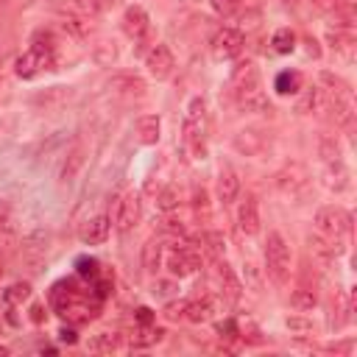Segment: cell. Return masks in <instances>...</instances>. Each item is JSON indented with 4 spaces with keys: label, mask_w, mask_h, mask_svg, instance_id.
<instances>
[{
    "label": "cell",
    "mask_w": 357,
    "mask_h": 357,
    "mask_svg": "<svg viewBox=\"0 0 357 357\" xmlns=\"http://www.w3.org/2000/svg\"><path fill=\"white\" fill-rule=\"evenodd\" d=\"M53 67V53H42V51H34L28 48L17 62H15V73L17 78H37L42 70H51Z\"/></svg>",
    "instance_id": "cell-5"
},
{
    "label": "cell",
    "mask_w": 357,
    "mask_h": 357,
    "mask_svg": "<svg viewBox=\"0 0 357 357\" xmlns=\"http://www.w3.org/2000/svg\"><path fill=\"white\" fill-rule=\"evenodd\" d=\"M120 346V335L117 332H98L92 340H90V351H98V354H109Z\"/></svg>",
    "instance_id": "cell-25"
},
{
    "label": "cell",
    "mask_w": 357,
    "mask_h": 357,
    "mask_svg": "<svg viewBox=\"0 0 357 357\" xmlns=\"http://www.w3.org/2000/svg\"><path fill=\"white\" fill-rule=\"evenodd\" d=\"M193 204H196V210H207V190L204 188L193 190Z\"/></svg>",
    "instance_id": "cell-41"
},
{
    "label": "cell",
    "mask_w": 357,
    "mask_h": 357,
    "mask_svg": "<svg viewBox=\"0 0 357 357\" xmlns=\"http://www.w3.org/2000/svg\"><path fill=\"white\" fill-rule=\"evenodd\" d=\"M268 145H271V137L263 128H243L235 134V151H240L243 156H260Z\"/></svg>",
    "instance_id": "cell-9"
},
{
    "label": "cell",
    "mask_w": 357,
    "mask_h": 357,
    "mask_svg": "<svg viewBox=\"0 0 357 357\" xmlns=\"http://www.w3.org/2000/svg\"><path fill=\"white\" fill-rule=\"evenodd\" d=\"M285 326H288L296 338H307V335L313 332V324H310L307 318H301V315H290V318L285 321Z\"/></svg>",
    "instance_id": "cell-35"
},
{
    "label": "cell",
    "mask_w": 357,
    "mask_h": 357,
    "mask_svg": "<svg viewBox=\"0 0 357 357\" xmlns=\"http://www.w3.org/2000/svg\"><path fill=\"white\" fill-rule=\"evenodd\" d=\"M274 87H276L279 95H296V92L301 90V76H299L296 70H282V73L276 76Z\"/></svg>",
    "instance_id": "cell-23"
},
{
    "label": "cell",
    "mask_w": 357,
    "mask_h": 357,
    "mask_svg": "<svg viewBox=\"0 0 357 357\" xmlns=\"http://www.w3.org/2000/svg\"><path fill=\"white\" fill-rule=\"evenodd\" d=\"M290 304L304 313V310H313V307L318 304V296H315V290H310V288H299V290H293Z\"/></svg>",
    "instance_id": "cell-32"
},
{
    "label": "cell",
    "mask_w": 357,
    "mask_h": 357,
    "mask_svg": "<svg viewBox=\"0 0 357 357\" xmlns=\"http://www.w3.org/2000/svg\"><path fill=\"white\" fill-rule=\"evenodd\" d=\"M318 153H321L324 165H338V162H343V148H340V142H338L335 137H321Z\"/></svg>",
    "instance_id": "cell-24"
},
{
    "label": "cell",
    "mask_w": 357,
    "mask_h": 357,
    "mask_svg": "<svg viewBox=\"0 0 357 357\" xmlns=\"http://www.w3.org/2000/svg\"><path fill=\"white\" fill-rule=\"evenodd\" d=\"M326 37H329V45H332L335 51H340V53H346V59H351V48H354V34H351V28L335 26V28L326 31Z\"/></svg>",
    "instance_id": "cell-19"
},
{
    "label": "cell",
    "mask_w": 357,
    "mask_h": 357,
    "mask_svg": "<svg viewBox=\"0 0 357 357\" xmlns=\"http://www.w3.org/2000/svg\"><path fill=\"white\" fill-rule=\"evenodd\" d=\"M215 329H218V335H221L224 340H235V338L240 335V326H238V321H232V318L218 321V324H215Z\"/></svg>",
    "instance_id": "cell-38"
},
{
    "label": "cell",
    "mask_w": 357,
    "mask_h": 357,
    "mask_svg": "<svg viewBox=\"0 0 357 357\" xmlns=\"http://www.w3.org/2000/svg\"><path fill=\"white\" fill-rule=\"evenodd\" d=\"M151 321H153V313H151L148 307H140V310H137V324H142V326H148Z\"/></svg>",
    "instance_id": "cell-43"
},
{
    "label": "cell",
    "mask_w": 357,
    "mask_h": 357,
    "mask_svg": "<svg viewBox=\"0 0 357 357\" xmlns=\"http://www.w3.org/2000/svg\"><path fill=\"white\" fill-rule=\"evenodd\" d=\"M120 26H123V34H126L128 40L140 42L142 37H148L151 20H148V12H145L142 6H128V9L123 12V20H120Z\"/></svg>",
    "instance_id": "cell-10"
},
{
    "label": "cell",
    "mask_w": 357,
    "mask_h": 357,
    "mask_svg": "<svg viewBox=\"0 0 357 357\" xmlns=\"http://www.w3.org/2000/svg\"><path fill=\"white\" fill-rule=\"evenodd\" d=\"M238 226L243 235L254 238L260 232V207H257V199L254 196H246L238 207Z\"/></svg>",
    "instance_id": "cell-12"
},
{
    "label": "cell",
    "mask_w": 357,
    "mask_h": 357,
    "mask_svg": "<svg viewBox=\"0 0 357 357\" xmlns=\"http://www.w3.org/2000/svg\"><path fill=\"white\" fill-rule=\"evenodd\" d=\"M62 26H65V31H70V34H73V37H78V40H84V37L92 31V26H90L81 15H73V12L62 17Z\"/></svg>",
    "instance_id": "cell-29"
},
{
    "label": "cell",
    "mask_w": 357,
    "mask_h": 357,
    "mask_svg": "<svg viewBox=\"0 0 357 357\" xmlns=\"http://www.w3.org/2000/svg\"><path fill=\"white\" fill-rule=\"evenodd\" d=\"M78 274L81 276H98V263L95 260H78Z\"/></svg>",
    "instance_id": "cell-40"
},
{
    "label": "cell",
    "mask_w": 357,
    "mask_h": 357,
    "mask_svg": "<svg viewBox=\"0 0 357 357\" xmlns=\"http://www.w3.org/2000/svg\"><path fill=\"white\" fill-rule=\"evenodd\" d=\"M112 87L120 90V92H126V95H142V92H145V84H142L137 76H117V78L112 81Z\"/></svg>",
    "instance_id": "cell-31"
},
{
    "label": "cell",
    "mask_w": 357,
    "mask_h": 357,
    "mask_svg": "<svg viewBox=\"0 0 357 357\" xmlns=\"http://www.w3.org/2000/svg\"><path fill=\"white\" fill-rule=\"evenodd\" d=\"M81 165H84V145H76L70 151L65 167H62V182H70V178H76V173L81 170Z\"/></svg>",
    "instance_id": "cell-28"
},
{
    "label": "cell",
    "mask_w": 357,
    "mask_h": 357,
    "mask_svg": "<svg viewBox=\"0 0 357 357\" xmlns=\"http://www.w3.org/2000/svg\"><path fill=\"white\" fill-rule=\"evenodd\" d=\"M265 271L276 285H285L290 276V246L279 232H268L265 240Z\"/></svg>",
    "instance_id": "cell-1"
},
{
    "label": "cell",
    "mask_w": 357,
    "mask_h": 357,
    "mask_svg": "<svg viewBox=\"0 0 357 357\" xmlns=\"http://www.w3.org/2000/svg\"><path fill=\"white\" fill-rule=\"evenodd\" d=\"M159 128H162V123H159L156 115H142L137 120V137H140V142L142 145H156L159 142Z\"/></svg>",
    "instance_id": "cell-17"
},
{
    "label": "cell",
    "mask_w": 357,
    "mask_h": 357,
    "mask_svg": "<svg viewBox=\"0 0 357 357\" xmlns=\"http://www.w3.org/2000/svg\"><path fill=\"white\" fill-rule=\"evenodd\" d=\"M31 296V288H28V282H17V285H12L9 290H6V301L9 304H20V301H26Z\"/></svg>",
    "instance_id": "cell-36"
},
{
    "label": "cell",
    "mask_w": 357,
    "mask_h": 357,
    "mask_svg": "<svg viewBox=\"0 0 357 357\" xmlns=\"http://www.w3.org/2000/svg\"><path fill=\"white\" fill-rule=\"evenodd\" d=\"M218 265V282H221V299H226V301H238L240 299V293H243V285L238 282V276H235V271L226 265V263H221V260H215Z\"/></svg>",
    "instance_id": "cell-14"
},
{
    "label": "cell",
    "mask_w": 357,
    "mask_h": 357,
    "mask_svg": "<svg viewBox=\"0 0 357 357\" xmlns=\"http://www.w3.org/2000/svg\"><path fill=\"white\" fill-rule=\"evenodd\" d=\"M159 263H162V240L159 238H151L142 246V268L148 274H156L159 271Z\"/></svg>",
    "instance_id": "cell-21"
},
{
    "label": "cell",
    "mask_w": 357,
    "mask_h": 357,
    "mask_svg": "<svg viewBox=\"0 0 357 357\" xmlns=\"http://www.w3.org/2000/svg\"><path fill=\"white\" fill-rule=\"evenodd\" d=\"M210 3L221 17H235L240 12V0H210Z\"/></svg>",
    "instance_id": "cell-37"
},
{
    "label": "cell",
    "mask_w": 357,
    "mask_h": 357,
    "mask_svg": "<svg viewBox=\"0 0 357 357\" xmlns=\"http://www.w3.org/2000/svg\"><path fill=\"white\" fill-rule=\"evenodd\" d=\"M307 243H310V251L315 254V257H321L324 263H332L338 254H340V246H338V240H332V238H326V235H310L307 238Z\"/></svg>",
    "instance_id": "cell-15"
},
{
    "label": "cell",
    "mask_w": 357,
    "mask_h": 357,
    "mask_svg": "<svg viewBox=\"0 0 357 357\" xmlns=\"http://www.w3.org/2000/svg\"><path fill=\"white\" fill-rule=\"evenodd\" d=\"M165 232H170V235H185V226L178 224V221H165Z\"/></svg>",
    "instance_id": "cell-44"
},
{
    "label": "cell",
    "mask_w": 357,
    "mask_h": 357,
    "mask_svg": "<svg viewBox=\"0 0 357 357\" xmlns=\"http://www.w3.org/2000/svg\"><path fill=\"white\" fill-rule=\"evenodd\" d=\"M165 265L170 271V276L176 279H185L190 274H196L201 268V254L196 246L190 243H182V246H173L167 254H165Z\"/></svg>",
    "instance_id": "cell-3"
},
{
    "label": "cell",
    "mask_w": 357,
    "mask_h": 357,
    "mask_svg": "<svg viewBox=\"0 0 357 357\" xmlns=\"http://www.w3.org/2000/svg\"><path fill=\"white\" fill-rule=\"evenodd\" d=\"M162 338H165V332H162V329H151V324H148V326H142V324H140V329L131 335V346H134V349H142V346L159 343Z\"/></svg>",
    "instance_id": "cell-27"
},
{
    "label": "cell",
    "mask_w": 357,
    "mask_h": 357,
    "mask_svg": "<svg viewBox=\"0 0 357 357\" xmlns=\"http://www.w3.org/2000/svg\"><path fill=\"white\" fill-rule=\"evenodd\" d=\"M238 196H240V178L229 165H224L218 170V199L224 204H232Z\"/></svg>",
    "instance_id": "cell-13"
},
{
    "label": "cell",
    "mask_w": 357,
    "mask_h": 357,
    "mask_svg": "<svg viewBox=\"0 0 357 357\" xmlns=\"http://www.w3.org/2000/svg\"><path fill=\"white\" fill-rule=\"evenodd\" d=\"M304 45H307V56H313V59H318V56H321V48H318V42H315L313 37H307V42H304Z\"/></svg>",
    "instance_id": "cell-45"
},
{
    "label": "cell",
    "mask_w": 357,
    "mask_h": 357,
    "mask_svg": "<svg viewBox=\"0 0 357 357\" xmlns=\"http://www.w3.org/2000/svg\"><path fill=\"white\" fill-rule=\"evenodd\" d=\"M0 354H9V349H6V346H0Z\"/></svg>",
    "instance_id": "cell-48"
},
{
    "label": "cell",
    "mask_w": 357,
    "mask_h": 357,
    "mask_svg": "<svg viewBox=\"0 0 357 357\" xmlns=\"http://www.w3.org/2000/svg\"><path fill=\"white\" fill-rule=\"evenodd\" d=\"M315 226H318L321 235L338 240V238L351 232V215L343 207H321L315 213Z\"/></svg>",
    "instance_id": "cell-4"
},
{
    "label": "cell",
    "mask_w": 357,
    "mask_h": 357,
    "mask_svg": "<svg viewBox=\"0 0 357 357\" xmlns=\"http://www.w3.org/2000/svg\"><path fill=\"white\" fill-rule=\"evenodd\" d=\"M243 45H246L243 31H238V28H221L215 34V40H213V53L218 59H235V56L243 53Z\"/></svg>",
    "instance_id": "cell-7"
},
{
    "label": "cell",
    "mask_w": 357,
    "mask_h": 357,
    "mask_svg": "<svg viewBox=\"0 0 357 357\" xmlns=\"http://www.w3.org/2000/svg\"><path fill=\"white\" fill-rule=\"evenodd\" d=\"M156 207H159L162 213H173V210L178 207V190H176V188H165V190L156 196Z\"/></svg>",
    "instance_id": "cell-33"
},
{
    "label": "cell",
    "mask_w": 357,
    "mask_h": 357,
    "mask_svg": "<svg viewBox=\"0 0 357 357\" xmlns=\"http://www.w3.org/2000/svg\"><path fill=\"white\" fill-rule=\"evenodd\" d=\"M31 318H34V321H42V307H34V310H31Z\"/></svg>",
    "instance_id": "cell-47"
},
{
    "label": "cell",
    "mask_w": 357,
    "mask_h": 357,
    "mask_svg": "<svg viewBox=\"0 0 357 357\" xmlns=\"http://www.w3.org/2000/svg\"><path fill=\"white\" fill-rule=\"evenodd\" d=\"M185 307H188V301H167L165 304V318L167 321H178V318H185Z\"/></svg>",
    "instance_id": "cell-39"
},
{
    "label": "cell",
    "mask_w": 357,
    "mask_h": 357,
    "mask_svg": "<svg viewBox=\"0 0 357 357\" xmlns=\"http://www.w3.org/2000/svg\"><path fill=\"white\" fill-rule=\"evenodd\" d=\"M271 45H274V51H276V53L288 56V53H293V51H296V34H293L290 28H279V31H274Z\"/></svg>",
    "instance_id": "cell-26"
},
{
    "label": "cell",
    "mask_w": 357,
    "mask_h": 357,
    "mask_svg": "<svg viewBox=\"0 0 357 357\" xmlns=\"http://www.w3.org/2000/svg\"><path fill=\"white\" fill-rule=\"evenodd\" d=\"M31 48H34V51H42V53H53L56 40H53L51 31H37L34 40H31Z\"/></svg>",
    "instance_id": "cell-34"
},
{
    "label": "cell",
    "mask_w": 357,
    "mask_h": 357,
    "mask_svg": "<svg viewBox=\"0 0 357 357\" xmlns=\"http://www.w3.org/2000/svg\"><path fill=\"white\" fill-rule=\"evenodd\" d=\"M59 340H65V343H76V332H73V329H67V326H65V329H62V332H59Z\"/></svg>",
    "instance_id": "cell-46"
},
{
    "label": "cell",
    "mask_w": 357,
    "mask_h": 357,
    "mask_svg": "<svg viewBox=\"0 0 357 357\" xmlns=\"http://www.w3.org/2000/svg\"><path fill=\"white\" fill-rule=\"evenodd\" d=\"M137 221H140V196L137 193H126L115 207V229L120 235H126V232H131L137 226Z\"/></svg>",
    "instance_id": "cell-8"
},
{
    "label": "cell",
    "mask_w": 357,
    "mask_h": 357,
    "mask_svg": "<svg viewBox=\"0 0 357 357\" xmlns=\"http://www.w3.org/2000/svg\"><path fill=\"white\" fill-rule=\"evenodd\" d=\"M204 246L213 260H221L226 254V238L221 232H204Z\"/></svg>",
    "instance_id": "cell-30"
},
{
    "label": "cell",
    "mask_w": 357,
    "mask_h": 357,
    "mask_svg": "<svg viewBox=\"0 0 357 357\" xmlns=\"http://www.w3.org/2000/svg\"><path fill=\"white\" fill-rule=\"evenodd\" d=\"M276 185H279L282 190H288V193H296L299 188L307 185V170H304L301 165H290V167H285V170L276 176Z\"/></svg>",
    "instance_id": "cell-16"
},
{
    "label": "cell",
    "mask_w": 357,
    "mask_h": 357,
    "mask_svg": "<svg viewBox=\"0 0 357 357\" xmlns=\"http://www.w3.org/2000/svg\"><path fill=\"white\" fill-rule=\"evenodd\" d=\"M145 67L148 73L156 78V81H165L173 76V67H176V59H173V51L167 45H153L148 53H145Z\"/></svg>",
    "instance_id": "cell-6"
},
{
    "label": "cell",
    "mask_w": 357,
    "mask_h": 357,
    "mask_svg": "<svg viewBox=\"0 0 357 357\" xmlns=\"http://www.w3.org/2000/svg\"><path fill=\"white\" fill-rule=\"evenodd\" d=\"M213 313H215V299L188 301V307H185V318H188L190 324H204V321L213 318Z\"/></svg>",
    "instance_id": "cell-18"
},
{
    "label": "cell",
    "mask_w": 357,
    "mask_h": 357,
    "mask_svg": "<svg viewBox=\"0 0 357 357\" xmlns=\"http://www.w3.org/2000/svg\"><path fill=\"white\" fill-rule=\"evenodd\" d=\"M326 188L335 190V193H343L349 188V170L343 167V162L326 165Z\"/></svg>",
    "instance_id": "cell-22"
},
{
    "label": "cell",
    "mask_w": 357,
    "mask_h": 357,
    "mask_svg": "<svg viewBox=\"0 0 357 357\" xmlns=\"http://www.w3.org/2000/svg\"><path fill=\"white\" fill-rule=\"evenodd\" d=\"M109 232H112V221H109V215H95V218H90V221L81 226L78 238H81V243H84V246H101V243H106Z\"/></svg>",
    "instance_id": "cell-11"
},
{
    "label": "cell",
    "mask_w": 357,
    "mask_h": 357,
    "mask_svg": "<svg viewBox=\"0 0 357 357\" xmlns=\"http://www.w3.org/2000/svg\"><path fill=\"white\" fill-rule=\"evenodd\" d=\"M204 126H207V103L204 98H193L185 115V140L199 156H204Z\"/></svg>",
    "instance_id": "cell-2"
},
{
    "label": "cell",
    "mask_w": 357,
    "mask_h": 357,
    "mask_svg": "<svg viewBox=\"0 0 357 357\" xmlns=\"http://www.w3.org/2000/svg\"><path fill=\"white\" fill-rule=\"evenodd\" d=\"M235 95H238V103L246 112H265L268 109V98H265L263 87H251V90H243V92H235Z\"/></svg>",
    "instance_id": "cell-20"
},
{
    "label": "cell",
    "mask_w": 357,
    "mask_h": 357,
    "mask_svg": "<svg viewBox=\"0 0 357 357\" xmlns=\"http://www.w3.org/2000/svg\"><path fill=\"white\" fill-rule=\"evenodd\" d=\"M173 290H176L173 282H156V285H153V296H170Z\"/></svg>",
    "instance_id": "cell-42"
}]
</instances>
